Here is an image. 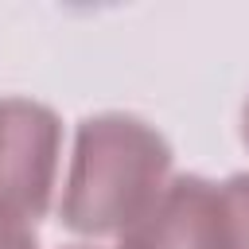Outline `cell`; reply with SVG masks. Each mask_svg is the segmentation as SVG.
<instances>
[{"mask_svg":"<svg viewBox=\"0 0 249 249\" xmlns=\"http://www.w3.org/2000/svg\"><path fill=\"white\" fill-rule=\"evenodd\" d=\"M167 183L171 144L156 124L132 113L86 117L62 183V226L86 237H124L160 202Z\"/></svg>","mask_w":249,"mask_h":249,"instance_id":"cell-1","label":"cell"},{"mask_svg":"<svg viewBox=\"0 0 249 249\" xmlns=\"http://www.w3.org/2000/svg\"><path fill=\"white\" fill-rule=\"evenodd\" d=\"M62 152L54 109L31 97H0V206L39 222L51 210Z\"/></svg>","mask_w":249,"mask_h":249,"instance_id":"cell-2","label":"cell"},{"mask_svg":"<svg viewBox=\"0 0 249 249\" xmlns=\"http://www.w3.org/2000/svg\"><path fill=\"white\" fill-rule=\"evenodd\" d=\"M214 183L202 175H175L160 202L124 233L117 249H210Z\"/></svg>","mask_w":249,"mask_h":249,"instance_id":"cell-3","label":"cell"},{"mask_svg":"<svg viewBox=\"0 0 249 249\" xmlns=\"http://www.w3.org/2000/svg\"><path fill=\"white\" fill-rule=\"evenodd\" d=\"M210 249H249V175L214 183Z\"/></svg>","mask_w":249,"mask_h":249,"instance_id":"cell-4","label":"cell"},{"mask_svg":"<svg viewBox=\"0 0 249 249\" xmlns=\"http://www.w3.org/2000/svg\"><path fill=\"white\" fill-rule=\"evenodd\" d=\"M0 249H39V233L35 222L0 206Z\"/></svg>","mask_w":249,"mask_h":249,"instance_id":"cell-5","label":"cell"},{"mask_svg":"<svg viewBox=\"0 0 249 249\" xmlns=\"http://www.w3.org/2000/svg\"><path fill=\"white\" fill-rule=\"evenodd\" d=\"M241 140H245V148H249V101H245V109H241Z\"/></svg>","mask_w":249,"mask_h":249,"instance_id":"cell-6","label":"cell"},{"mask_svg":"<svg viewBox=\"0 0 249 249\" xmlns=\"http://www.w3.org/2000/svg\"><path fill=\"white\" fill-rule=\"evenodd\" d=\"M66 249H89V245H66Z\"/></svg>","mask_w":249,"mask_h":249,"instance_id":"cell-7","label":"cell"}]
</instances>
